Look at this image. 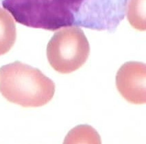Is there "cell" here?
<instances>
[{
  "label": "cell",
  "instance_id": "6da1fadb",
  "mask_svg": "<svg viewBox=\"0 0 146 144\" xmlns=\"http://www.w3.org/2000/svg\"><path fill=\"white\" fill-rule=\"evenodd\" d=\"M128 0H1L20 24L56 31L84 27L113 32L124 18Z\"/></svg>",
  "mask_w": 146,
  "mask_h": 144
},
{
  "label": "cell",
  "instance_id": "7a4b0ae2",
  "mask_svg": "<svg viewBox=\"0 0 146 144\" xmlns=\"http://www.w3.org/2000/svg\"><path fill=\"white\" fill-rule=\"evenodd\" d=\"M0 92L10 102L37 107L52 99L55 84L38 69L15 62L0 68Z\"/></svg>",
  "mask_w": 146,
  "mask_h": 144
},
{
  "label": "cell",
  "instance_id": "3957f363",
  "mask_svg": "<svg viewBox=\"0 0 146 144\" xmlns=\"http://www.w3.org/2000/svg\"><path fill=\"white\" fill-rule=\"evenodd\" d=\"M89 53V43L84 32L76 26L56 32L47 47L49 63L62 74L71 73L82 67Z\"/></svg>",
  "mask_w": 146,
  "mask_h": 144
},
{
  "label": "cell",
  "instance_id": "277c9868",
  "mask_svg": "<svg viewBox=\"0 0 146 144\" xmlns=\"http://www.w3.org/2000/svg\"><path fill=\"white\" fill-rule=\"evenodd\" d=\"M117 89L132 104L146 103V66L139 62H128L121 66L116 75Z\"/></svg>",
  "mask_w": 146,
  "mask_h": 144
},
{
  "label": "cell",
  "instance_id": "5b68a950",
  "mask_svg": "<svg viewBox=\"0 0 146 144\" xmlns=\"http://www.w3.org/2000/svg\"><path fill=\"white\" fill-rule=\"evenodd\" d=\"M16 28L9 13L0 8V55L8 53L16 40Z\"/></svg>",
  "mask_w": 146,
  "mask_h": 144
},
{
  "label": "cell",
  "instance_id": "8992f818",
  "mask_svg": "<svg viewBox=\"0 0 146 144\" xmlns=\"http://www.w3.org/2000/svg\"><path fill=\"white\" fill-rule=\"evenodd\" d=\"M128 22L136 30L145 31V0H128L126 8Z\"/></svg>",
  "mask_w": 146,
  "mask_h": 144
},
{
  "label": "cell",
  "instance_id": "52a82bcc",
  "mask_svg": "<svg viewBox=\"0 0 146 144\" xmlns=\"http://www.w3.org/2000/svg\"><path fill=\"white\" fill-rule=\"evenodd\" d=\"M64 143H100L101 140L98 134L93 128L88 126H80L71 130Z\"/></svg>",
  "mask_w": 146,
  "mask_h": 144
}]
</instances>
